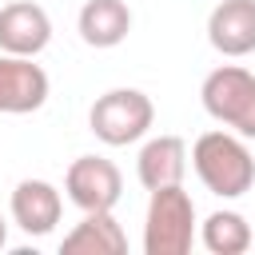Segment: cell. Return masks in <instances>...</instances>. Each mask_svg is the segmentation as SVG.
<instances>
[{
    "label": "cell",
    "instance_id": "ba28073f",
    "mask_svg": "<svg viewBox=\"0 0 255 255\" xmlns=\"http://www.w3.org/2000/svg\"><path fill=\"white\" fill-rule=\"evenodd\" d=\"M207 44L219 56H251L255 52V0H219L207 16Z\"/></svg>",
    "mask_w": 255,
    "mask_h": 255
},
{
    "label": "cell",
    "instance_id": "5bb4252c",
    "mask_svg": "<svg viewBox=\"0 0 255 255\" xmlns=\"http://www.w3.org/2000/svg\"><path fill=\"white\" fill-rule=\"evenodd\" d=\"M4 243H8V219L0 215V251H4Z\"/></svg>",
    "mask_w": 255,
    "mask_h": 255
},
{
    "label": "cell",
    "instance_id": "5b68a950",
    "mask_svg": "<svg viewBox=\"0 0 255 255\" xmlns=\"http://www.w3.org/2000/svg\"><path fill=\"white\" fill-rule=\"evenodd\" d=\"M64 191L80 211H112L124 195V175L104 155H80L64 171Z\"/></svg>",
    "mask_w": 255,
    "mask_h": 255
},
{
    "label": "cell",
    "instance_id": "30bf717a",
    "mask_svg": "<svg viewBox=\"0 0 255 255\" xmlns=\"http://www.w3.org/2000/svg\"><path fill=\"white\" fill-rule=\"evenodd\" d=\"M183 171H187V143L179 135H155L135 155V175H139V183L147 191L167 187V183H179Z\"/></svg>",
    "mask_w": 255,
    "mask_h": 255
},
{
    "label": "cell",
    "instance_id": "7a4b0ae2",
    "mask_svg": "<svg viewBox=\"0 0 255 255\" xmlns=\"http://www.w3.org/2000/svg\"><path fill=\"white\" fill-rule=\"evenodd\" d=\"M199 100L215 124L243 139H255V72L239 64H219L215 72L203 76Z\"/></svg>",
    "mask_w": 255,
    "mask_h": 255
},
{
    "label": "cell",
    "instance_id": "277c9868",
    "mask_svg": "<svg viewBox=\"0 0 255 255\" xmlns=\"http://www.w3.org/2000/svg\"><path fill=\"white\" fill-rule=\"evenodd\" d=\"M151 124H155V104L139 88H112V92L96 96V104L88 112L92 135L108 147H128V143L143 139L151 131Z\"/></svg>",
    "mask_w": 255,
    "mask_h": 255
},
{
    "label": "cell",
    "instance_id": "6da1fadb",
    "mask_svg": "<svg viewBox=\"0 0 255 255\" xmlns=\"http://www.w3.org/2000/svg\"><path fill=\"white\" fill-rule=\"evenodd\" d=\"M191 167L199 183L219 199H239L255 183V155L235 131H203L191 143Z\"/></svg>",
    "mask_w": 255,
    "mask_h": 255
},
{
    "label": "cell",
    "instance_id": "7c38bea8",
    "mask_svg": "<svg viewBox=\"0 0 255 255\" xmlns=\"http://www.w3.org/2000/svg\"><path fill=\"white\" fill-rule=\"evenodd\" d=\"M76 28L88 48H116L131 32V8L124 0H88L76 16Z\"/></svg>",
    "mask_w": 255,
    "mask_h": 255
},
{
    "label": "cell",
    "instance_id": "9c48e42d",
    "mask_svg": "<svg viewBox=\"0 0 255 255\" xmlns=\"http://www.w3.org/2000/svg\"><path fill=\"white\" fill-rule=\"evenodd\" d=\"M12 223L24 235H52L60 215H64V199L48 179H20L12 187Z\"/></svg>",
    "mask_w": 255,
    "mask_h": 255
},
{
    "label": "cell",
    "instance_id": "52a82bcc",
    "mask_svg": "<svg viewBox=\"0 0 255 255\" xmlns=\"http://www.w3.org/2000/svg\"><path fill=\"white\" fill-rule=\"evenodd\" d=\"M52 40V16L36 0H12L0 8V52L8 56H40Z\"/></svg>",
    "mask_w": 255,
    "mask_h": 255
},
{
    "label": "cell",
    "instance_id": "4fadbf2b",
    "mask_svg": "<svg viewBox=\"0 0 255 255\" xmlns=\"http://www.w3.org/2000/svg\"><path fill=\"white\" fill-rule=\"evenodd\" d=\"M199 239L211 255H243L255 239H251V223L239 215V211H211L199 227Z\"/></svg>",
    "mask_w": 255,
    "mask_h": 255
},
{
    "label": "cell",
    "instance_id": "8992f818",
    "mask_svg": "<svg viewBox=\"0 0 255 255\" xmlns=\"http://www.w3.org/2000/svg\"><path fill=\"white\" fill-rule=\"evenodd\" d=\"M52 80L32 56H8L0 52V116H28L48 104Z\"/></svg>",
    "mask_w": 255,
    "mask_h": 255
},
{
    "label": "cell",
    "instance_id": "8fae6325",
    "mask_svg": "<svg viewBox=\"0 0 255 255\" xmlns=\"http://www.w3.org/2000/svg\"><path fill=\"white\" fill-rule=\"evenodd\" d=\"M60 251L64 255H124L128 235L112 211H84V219L64 235Z\"/></svg>",
    "mask_w": 255,
    "mask_h": 255
},
{
    "label": "cell",
    "instance_id": "3957f363",
    "mask_svg": "<svg viewBox=\"0 0 255 255\" xmlns=\"http://www.w3.org/2000/svg\"><path fill=\"white\" fill-rule=\"evenodd\" d=\"M195 243V203L179 183L155 187L143 219V251L147 255H187Z\"/></svg>",
    "mask_w": 255,
    "mask_h": 255
}]
</instances>
